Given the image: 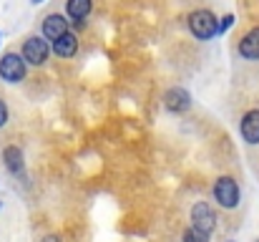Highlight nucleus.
I'll return each mask as SVG.
<instances>
[{
  "instance_id": "1",
  "label": "nucleus",
  "mask_w": 259,
  "mask_h": 242,
  "mask_svg": "<svg viewBox=\"0 0 259 242\" xmlns=\"http://www.w3.org/2000/svg\"><path fill=\"white\" fill-rule=\"evenodd\" d=\"M186 28L196 41H211L219 36V18L211 10L199 8V10H191L186 15Z\"/></svg>"
},
{
  "instance_id": "2",
  "label": "nucleus",
  "mask_w": 259,
  "mask_h": 242,
  "mask_svg": "<svg viewBox=\"0 0 259 242\" xmlns=\"http://www.w3.org/2000/svg\"><path fill=\"white\" fill-rule=\"evenodd\" d=\"M51 41H46L43 36H28L20 46V56L25 58L28 66H43L51 56Z\"/></svg>"
},
{
  "instance_id": "3",
  "label": "nucleus",
  "mask_w": 259,
  "mask_h": 242,
  "mask_svg": "<svg viewBox=\"0 0 259 242\" xmlns=\"http://www.w3.org/2000/svg\"><path fill=\"white\" fill-rule=\"evenodd\" d=\"M211 194H214L217 204H219V207H224V210H234V207L239 204V197H242L237 179H234V177H227V174H224V177H219V179L214 182Z\"/></svg>"
},
{
  "instance_id": "4",
  "label": "nucleus",
  "mask_w": 259,
  "mask_h": 242,
  "mask_svg": "<svg viewBox=\"0 0 259 242\" xmlns=\"http://www.w3.org/2000/svg\"><path fill=\"white\" fill-rule=\"evenodd\" d=\"M25 74H28V63H25V58L20 53H13V51L3 53V58H0V79L5 83H20L25 79Z\"/></svg>"
},
{
  "instance_id": "5",
  "label": "nucleus",
  "mask_w": 259,
  "mask_h": 242,
  "mask_svg": "<svg viewBox=\"0 0 259 242\" xmlns=\"http://www.w3.org/2000/svg\"><path fill=\"white\" fill-rule=\"evenodd\" d=\"M189 220H191V225H194V227L204 230L206 235H211V232L217 230V212H214V207H211L209 202H204V199L191 204Z\"/></svg>"
},
{
  "instance_id": "6",
  "label": "nucleus",
  "mask_w": 259,
  "mask_h": 242,
  "mask_svg": "<svg viewBox=\"0 0 259 242\" xmlns=\"http://www.w3.org/2000/svg\"><path fill=\"white\" fill-rule=\"evenodd\" d=\"M51 51H53L56 58H63V61L73 58L78 53V36L73 30H66L63 36H58L56 41H51Z\"/></svg>"
},
{
  "instance_id": "7",
  "label": "nucleus",
  "mask_w": 259,
  "mask_h": 242,
  "mask_svg": "<svg viewBox=\"0 0 259 242\" xmlns=\"http://www.w3.org/2000/svg\"><path fill=\"white\" fill-rule=\"evenodd\" d=\"M66 30H71V28H68V15H63V13H51V15L43 18L40 36H43L46 41H56V38L63 36Z\"/></svg>"
},
{
  "instance_id": "8",
  "label": "nucleus",
  "mask_w": 259,
  "mask_h": 242,
  "mask_svg": "<svg viewBox=\"0 0 259 242\" xmlns=\"http://www.w3.org/2000/svg\"><path fill=\"white\" fill-rule=\"evenodd\" d=\"M164 109L166 111H171V114H184V111H189L191 109V93L186 91V88H169L166 93H164Z\"/></svg>"
},
{
  "instance_id": "9",
  "label": "nucleus",
  "mask_w": 259,
  "mask_h": 242,
  "mask_svg": "<svg viewBox=\"0 0 259 242\" xmlns=\"http://www.w3.org/2000/svg\"><path fill=\"white\" fill-rule=\"evenodd\" d=\"M239 134H242V139L247 142V144H259V109H252V111H247L244 116H242V121H239Z\"/></svg>"
},
{
  "instance_id": "10",
  "label": "nucleus",
  "mask_w": 259,
  "mask_h": 242,
  "mask_svg": "<svg viewBox=\"0 0 259 242\" xmlns=\"http://www.w3.org/2000/svg\"><path fill=\"white\" fill-rule=\"evenodd\" d=\"M3 164H5V169H8L13 177H23V171H25V157H23V149L15 147V144L5 147V149H3Z\"/></svg>"
},
{
  "instance_id": "11",
  "label": "nucleus",
  "mask_w": 259,
  "mask_h": 242,
  "mask_svg": "<svg viewBox=\"0 0 259 242\" xmlns=\"http://www.w3.org/2000/svg\"><path fill=\"white\" fill-rule=\"evenodd\" d=\"M239 56L247 58V61H259V25L247 30L242 38H239V46H237Z\"/></svg>"
},
{
  "instance_id": "12",
  "label": "nucleus",
  "mask_w": 259,
  "mask_h": 242,
  "mask_svg": "<svg viewBox=\"0 0 259 242\" xmlns=\"http://www.w3.org/2000/svg\"><path fill=\"white\" fill-rule=\"evenodd\" d=\"M93 10V0H66V15L71 20H88Z\"/></svg>"
},
{
  "instance_id": "13",
  "label": "nucleus",
  "mask_w": 259,
  "mask_h": 242,
  "mask_svg": "<svg viewBox=\"0 0 259 242\" xmlns=\"http://www.w3.org/2000/svg\"><path fill=\"white\" fill-rule=\"evenodd\" d=\"M181 242H209V235L194 225H189L184 232H181Z\"/></svg>"
},
{
  "instance_id": "14",
  "label": "nucleus",
  "mask_w": 259,
  "mask_h": 242,
  "mask_svg": "<svg viewBox=\"0 0 259 242\" xmlns=\"http://www.w3.org/2000/svg\"><path fill=\"white\" fill-rule=\"evenodd\" d=\"M232 25H234V15L232 13H227L224 18H219V33H227Z\"/></svg>"
},
{
  "instance_id": "15",
  "label": "nucleus",
  "mask_w": 259,
  "mask_h": 242,
  "mask_svg": "<svg viewBox=\"0 0 259 242\" xmlns=\"http://www.w3.org/2000/svg\"><path fill=\"white\" fill-rule=\"evenodd\" d=\"M5 124H8V103L0 98V129H3Z\"/></svg>"
},
{
  "instance_id": "16",
  "label": "nucleus",
  "mask_w": 259,
  "mask_h": 242,
  "mask_svg": "<svg viewBox=\"0 0 259 242\" xmlns=\"http://www.w3.org/2000/svg\"><path fill=\"white\" fill-rule=\"evenodd\" d=\"M40 242H61V240H58L56 235H46V237H43V240H40Z\"/></svg>"
},
{
  "instance_id": "17",
  "label": "nucleus",
  "mask_w": 259,
  "mask_h": 242,
  "mask_svg": "<svg viewBox=\"0 0 259 242\" xmlns=\"http://www.w3.org/2000/svg\"><path fill=\"white\" fill-rule=\"evenodd\" d=\"M30 3H33V5H40V3H46V0H30Z\"/></svg>"
},
{
  "instance_id": "18",
  "label": "nucleus",
  "mask_w": 259,
  "mask_h": 242,
  "mask_svg": "<svg viewBox=\"0 0 259 242\" xmlns=\"http://www.w3.org/2000/svg\"><path fill=\"white\" fill-rule=\"evenodd\" d=\"M0 210H3V202H0Z\"/></svg>"
},
{
  "instance_id": "19",
  "label": "nucleus",
  "mask_w": 259,
  "mask_h": 242,
  "mask_svg": "<svg viewBox=\"0 0 259 242\" xmlns=\"http://www.w3.org/2000/svg\"><path fill=\"white\" fill-rule=\"evenodd\" d=\"M254 242H259V240H254Z\"/></svg>"
},
{
  "instance_id": "20",
  "label": "nucleus",
  "mask_w": 259,
  "mask_h": 242,
  "mask_svg": "<svg viewBox=\"0 0 259 242\" xmlns=\"http://www.w3.org/2000/svg\"><path fill=\"white\" fill-rule=\"evenodd\" d=\"M229 242H232V240H229Z\"/></svg>"
}]
</instances>
